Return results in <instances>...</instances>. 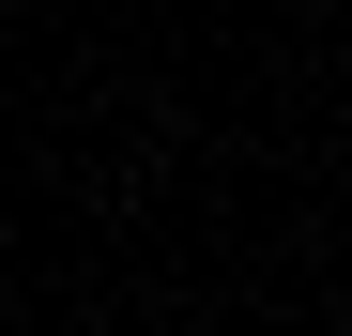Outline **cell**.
<instances>
[{"label":"cell","mask_w":352,"mask_h":336,"mask_svg":"<svg viewBox=\"0 0 352 336\" xmlns=\"http://www.w3.org/2000/svg\"><path fill=\"white\" fill-rule=\"evenodd\" d=\"M0 291H16V245H0Z\"/></svg>","instance_id":"obj_1"}]
</instances>
